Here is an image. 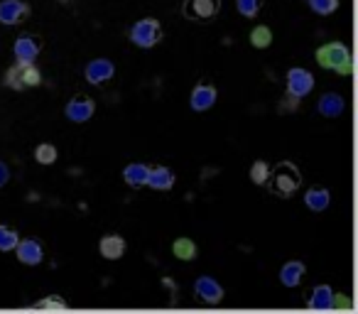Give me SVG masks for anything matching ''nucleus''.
Instances as JSON below:
<instances>
[{
	"mask_svg": "<svg viewBox=\"0 0 358 314\" xmlns=\"http://www.w3.org/2000/svg\"><path fill=\"white\" fill-rule=\"evenodd\" d=\"M299 185H302V172H299L292 162H280L275 170L270 167V177H268V182H265V187H268L275 197H282V199H289V197L299 190Z\"/></svg>",
	"mask_w": 358,
	"mask_h": 314,
	"instance_id": "obj_1",
	"label": "nucleus"
},
{
	"mask_svg": "<svg viewBox=\"0 0 358 314\" xmlns=\"http://www.w3.org/2000/svg\"><path fill=\"white\" fill-rule=\"evenodd\" d=\"M317 62L319 66L329 71H336V74H351L353 69V59H351V50H348L343 42H327L317 50Z\"/></svg>",
	"mask_w": 358,
	"mask_h": 314,
	"instance_id": "obj_2",
	"label": "nucleus"
},
{
	"mask_svg": "<svg viewBox=\"0 0 358 314\" xmlns=\"http://www.w3.org/2000/svg\"><path fill=\"white\" fill-rule=\"evenodd\" d=\"M42 81V71L35 62H17L10 69L6 71V86L15 91H25L32 86H40Z\"/></svg>",
	"mask_w": 358,
	"mask_h": 314,
	"instance_id": "obj_3",
	"label": "nucleus"
},
{
	"mask_svg": "<svg viewBox=\"0 0 358 314\" xmlns=\"http://www.w3.org/2000/svg\"><path fill=\"white\" fill-rule=\"evenodd\" d=\"M128 35L135 47L150 50V47H155L162 40V25H159V20H155V17H143V20H138L130 27Z\"/></svg>",
	"mask_w": 358,
	"mask_h": 314,
	"instance_id": "obj_4",
	"label": "nucleus"
},
{
	"mask_svg": "<svg viewBox=\"0 0 358 314\" xmlns=\"http://www.w3.org/2000/svg\"><path fill=\"white\" fill-rule=\"evenodd\" d=\"M314 89V74L304 66H292L287 71V96L292 101H302Z\"/></svg>",
	"mask_w": 358,
	"mask_h": 314,
	"instance_id": "obj_5",
	"label": "nucleus"
},
{
	"mask_svg": "<svg viewBox=\"0 0 358 314\" xmlns=\"http://www.w3.org/2000/svg\"><path fill=\"white\" fill-rule=\"evenodd\" d=\"M221 0H187L182 13L194 22H209L219 15Z\"/></svg>",
	"mask_w": 358,
	"mask_h": 314,
	"instance_id": "obj_6",
	"label": "nucleus"
},
{
	"mask_svg": "<svg viewBox=\"0 0 358 314\" xmlns=\"http://www.w3.org/2000/svg\"><path fill=\"white\" fill-rule=\"evenodd\" d=\"M113 74H115V64L110 59H106V57H96V59H91L84 69L86 81L94 84V86H101V84H106V81H110L113 79Z\"/></svg>",
	"mask_w": 358,
	"mask_h": 314,
	"instance_id": "obj_7",
	"label": "nucleus"
},
{
	"mask_svg": "<svg viewBox=\"0 0 358 314\" xmlns=\"http://www.w3.org/2000/svg\"><path fill=\"white\" fill-rule=\"evenodd\" d=\"M42 52V40L37 35H30V32H22L20 37L13 45V55H15L17 62H35Z\"/></svg>",
	"mask_w": 358,
	"mask_h": 314,
	"instance_id": "obj_8",
	"label": "nucleus"
},
{
	"mask_svg": "<svg viewBox=\"0 0 358 314\" xmlns=\"http://www.w3.org/2000/svg\"><path fill=\"white\" fill-rule=\"evenodd\" d=\"M94 113H96V104L89 96H74V99L66 104V118H69L71 123H86V120L94 118Z\"/></svg>",
	"mask_w": 358,
	"mask_h": 314,
	"instance_id": "obj_9",
	"label": "nucleus"
},
{
	"mask_svg": "<svg viewBox=\"0 0 358 314\" xmlns=\"http://www.w3.org/2000/svg\"><path fill=\"white\" fill-rule=\"evenodd\" d=\"M30 15V8L22 0H0V22L3 25H17Z\"/></svg>",
	"mask_w": 358,
	"mask_h": 314,
	"instance_id": "obj_10",
	"label": "nucleus"
},
{
	"mask_svg": "<svg viewBox=\"0 0 358 314\" xmlns=\"http://www.w3.org/2000/svg\"><path fill=\"white\" fill-rule=\"evenodd\" d=\"M194 292H196V297H201L209 304H219L221 299H224V287H221L219 280H214L211 275H201V278L196 280Z\"/></svg>",
	"mask_w": 358,
	"mask_h": 314,
	"instance_id": "obj_11",
	"label": "nucleus"
},
{
	"mask_svg": "<svg viewBox=\"0 0 358 314\" xmlns=\"http://www.w3.org/2000/svg\"><path fill=\"white\" fill-rule=\"evenodd\" d=\"M216 99H219V91H216V86L199 84V86H194V91H192L189 104H192V108H194L196 113H204V110L214 108Z\"/></svg>",
	"mask_w": 358,
	"mask_h": 314,
	"instance_id": "obj_12",
	"label": "nucleus"
},
{
	"mask_svg": "<svg viewBox=\"0 0 358 314\" xmlns=\"http://www.w3.org/2000/svg\"><path fill=\"white\" fill-rule=\"evenodd\" d=\"M15 255L22 265H40L42 258H45V250H42L40 241L35 238H25V241H17L15 245Z\"/></svg>",
	"mask_w": 358,
	"mask_h": 314,
	"instance_id": "obj_13",
	"label": "nucleus"
},
{
	"mask_svg": "<svg viewBox=\"0 0 358 314\" xmlns=\"http://www.w3.org/2000/svg\"><path fill=\"white\" fill-rule=\"evenodd\" d=\"M317 110L324 118H338L346 110V99L341 94H336V91H329L317 101Z\"/></svg>",
	"mask_w": 358,
	"mask_h": 314,
	"instance_id": "obj_14",
	"label": "nucleus"
},
{
	"mask_svg": "<svg viewBox=\"0 0 358 314\" xmlns=\"http://www.w3.org/2000/svg\"><path fill=\"white\" fill-rule=\"evenodd\" d=\"M304 275H307V265L302 263V260H287V263L280 268V283L285 285V287H299L304 280Z\"/></svg>",
	"mask_w": 358,
	"mask_h": 314,
	"instance_id": "obj_15",
	"label": "nucleus"
},
{
	"mask_svg": "<svg viewBox=\"0 0 358 314\" xmlns=\"http://www.w3.org/2000/svg\"><path fill=\"white\" fill-rule=\"evenodd\" d=\"M148 187L155 192H167L174 187V172L169 167H150V175H148Z\"/></svg>",
	"mask_w": 358,
	"mask_h": 314,
	"instance_id": "obj_16",
	"label": "nucleus"
},
{
	"mask_svg": "<svg viewBox=\"0 0 358 314\" xmlns=\"http://www.w3.org/2000/svg\"><path fill=\"white\" fill-rule=\"evenodd\" d=\"M148 175H150V167L143 165V162H130V165H125V170H123L125 185L133 187V190L148 187Z\"/></svg>",
	"mask_w": 358,
	"mask_h": 314,
	"instance_id": "obj_17",
	"label": "nucleus"
},
{
	"mask_svg": "<svg viewBox=\"0 0 358 314\" xmlns=\"http://www.w3.org/2000/svg\"><path fill=\"white\" fill-rule=\"evenodd\" d=\"M125 241L120 238V236H115V234H110V236H103L101 238V243H99V250H101V255H103L106 260H118V258H123L125 255Z\"/></svg>",
	"mask_w": 358,
	"mask_h": 314,
	"instance_id": "obj_18",
	"label": "nucleus"
},
{
	"mask_svg": "<svg viewBox=\"0 0 358 314\" xmlns=\"http://www.w3.org/2000/svg\"><path fill=\"white\" fill-rule=\"evenodd\" d=\"M304 204H307V209L319 214V211L329 209V204H331V192L327 187H312V190L304 192Z\"/></svg>",
	"mask_w": 358,
	"mask_h": 314,
	"instance_id": "obj_19",
	"label": "nucleus"
},
{
	"mask_svg": "<svg viewBox=\"0 0 358 314\" xmlns=\"http://www.w3.org/2000/svg\"><path fill=\"white\" fill-rule=\"evenodd\" d=\"M334 290L329 285H319L312 290V297H309V307L312 309H334Z\"/></svg>",
	"mask_w": 358,
	"mask_h": 314,
	"instance_id": "obj_20",
	"label": "nucleus"
},
{
	"mask_svg": "<svg viewBox=\"0 0 358 314\" xmlns=\"http://www.w3.org/2000/svg\"><path fill=\"white\" fill-rule=\"evenodd\" d=\"M172 253L179 260H194L196 258V243L192 238H177L172 243Z\"/></svg>",
	"mask_w": 358,
	"mask_h": 314,
	"instance_id": "obj_21",
	"label": "nucleus"
},
{
	"mask_svg": "<svg viewBox=\"0 0 358 314\" xmlns=\"http://www.w3.org/2000/svg\"><path fill=\"white\" fill-rule=\"evenodd\" d=\"M250 45H253L255 50H268V47L273 45V30H270L268 25L253 27V32H250Z\"/></svg>",
	"mask_w": 358,
	"mask_h": 314,
	"instance_id": "obj_22",
	"label": "nucleus"
},
{
	"mask_svg": "<svg viewBox=\"0 0 358 314\" xmlns=\"http://www.w3.org/2000/svg\"><path fill=\"white\" fill-rule=\"evenodd\" d=\"M17 241H20V236H17L15 229H10V226L0 224V250L3 253H8V250H15Z\"/></svg>",
	"mask_w": 358,
	"mask_h": 314,
	"instance_id": "obj_23",
	"label": "nucleus"
},
{
	"mask_svg": "<svg viewBox=\"0 0 358 314\" xmlns=\"http://www.w3.org/2000/svg\"><path fill=\"white\" fill-rule=\"evenodd\" d=\"M35 160H37V165H55V162H57V148L52 143L37 145Z\"/></svg>",
	"mask_w": 358,
	"mask_h": 314,
	"instance_id": "obj_24",
	"label": "nucleus"
},
{
	"mask_svg": "<svg viewBox=\"0 0 358 314\" xmlns=\"http://www.w3.org/2000/svg\"><path fill=\"white\" fill-rule=\"evenodd\" d=\"M270 177V165L263 160H255L253 165H250V182L258 187H265V182H268Z\"/></svg>",
	"mask_w": 358,
	"mask_h": 314,
	"instance_id": "obj_25",
	"label": "nucleus"
},
{
	"mask_svg": "<svg viewBox=\"0 0 358 314\" xmlns=\"http://www.w3.org/2000/svg\"><path fill=\"white\" fill-rule=\"evenodd\" d=\"M307 3L317 15H331L341 6V0H307Z\"/></svg>",
	"mask_w": 358,
	"mask_h": 314,
	"instance_id": "obj_26",
	"label": "nucleus"
},
{
	"mask_svg": "<svg viewBox=\"0 0 358 314\" xmlns=\"http://www.w3.org/2000/svg\"><path fill=\"white\" fill-rule=\"evenodd\" d=\"M236 8L243 17H258L260 8H263V0H236Z\"/></svg>",
	"mask_w": 358,
	"mask_h": 314,
	"instance_id": "obj_27",
	"label": "nucleus"
},
{
	"mask_svg": "<svg viewBox=\"0 0 358 314\" xmlns=\"http://www.w3.org/2000/svg\"><path fill=\"white\" fill-rule=\"evenodd\" d=\"M8 182H10V167L0 160V187H6Z\"/></svg>",
	"mask_w": 358,
	"mask_h": 314,
	"instance_id": "obj_28",
	"label": "nucleus"
}]
</instances>
